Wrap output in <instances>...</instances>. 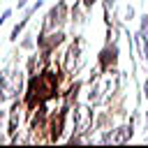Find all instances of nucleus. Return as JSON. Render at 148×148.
I'll return each mask as SVG.
<instances>
[{
    "label": "nucleus",
    "instance_id": "nucleus-14",
    "mask_svg": "<svg viewBox=\"0 0 148 148\" xmlns=\"http://www.w3.org/2000/svg\"><path fill=\"white\" fill-rule=\"evenodd\" d=\"M143 130H146V139H148V111H146V118H143Z\"/></svg>",
    "mask_w": 148,
    "mask_h": 148
},
{
    "label": "nucleus",
    "instance_id": "nucleus-5",
    "mask_svg": "<svg viewBox=\"0 0 148 148\" xmlns=\"http://www.w3.org/2000/svg\"><path fill=\"white\" fill-rule=\"evenodd\" d=\"M134 123H136V113L130 118V123L116 127V130H113V143H127V141L134 136Z\"/></svg>",
    "mask_w": 148,
    "mask_h": 148
},
{
    "label": "nucleus",
    "instance_id": "nucleus-8",
    "mask_svg": "<svg viewBox=\"0 0 148 148\" xmlns=\"http://www.w3.org/2000/svg\"><path fill=\"white\" fill-rule=\"evenodd\" d=\"M79 56H81V39H74V44L69 46V51L65 56V72H72V65L79 60Z\"/></svg>",
    "mask_w": 148,
    "mask_h": 148
},
{
    "label": "nucleus",
    "instance_id": "nucleus-10",
    "mask_svg": "<svg viewBox=\"0 0 148 148\" xmlns=\"http://www.w3.org/2000/svg\"><path fill=\"white\" fill-rule=\"evenodd\" d=\"M35 46V39H32V35H28L23 42H21V49H32Z\"/></svg>",
    "mask_w": 148,
    "mask_h": 148
},
{
    "label": "nucleus",
    "instance_id": "nucleus-2",
    "mask_svg": "<svg viewBox=\"0 0 148 148\" xmlns=\"http://www.w3.org/2000/svg\"><path fill=\"white\" fill-rule=\"evenodd\" d=\"M118 58H120V49H118V39H109L104 42L102 51L97 53V67L102 74H118L116 67H118Z\"/></svg>",
    "mask_w": 148,
    "mask_h": 148
},
{
    "label": "nucleus",
    "instance_id": "nucleus-6",
    "mask_svg": "<svg viewBox=\"0 0 148 148\" xmlns=\"http://www.w3.org/2000/svg\"><path fill=\"white\" fill-rule=\"evenodd\" d=\"M21 102L18 99H14L12 102V109H9V125H7V132L14 136L16 134V130H18V120H21Z\"/></svg>",
    "mask_w": 148,
    "mask_h": 148
},
{
    "label": "nucleus",
    "instance_id": "nucleus-9",
    "mask_svg": "<svg viewBox=\"0 0 148 148\" xmlns=\"http://www.w3.org/2000/svg\"><path fill=\"white\" fill-rule=\"evenodd\" d=\"M12 14H14V9H12V7H7V9H2V14H0V28L5 25V21H7V18H9Z\"/></svg>",
    "mask_w": 148,
    "mask_h": 148
},
{
    "label": "nucleus",
    "instance_id": "nucleus-3",
    "mask_svg": "<svg viewBox=\"0 0 148 148\" xmlns=\"http://www.w3.org/2000/svg\"><path fill=\"white\" fill-rule=\"evenodd\" d=\"M65 16H67V2L60 0L56 7L49 9V14L44 16V25H42V32H53V30H60L62 23H65Z\"/></svg>",
    "mask_w": 148,
    "mask_h": 148
},
{
    "label": "nucleus",
    "instance_id": "nucleus-12",
    "mask_svg": "<svg viewBox=\"0 0 148 148\" xmlns=\"http://www.w3.org/2000/svg\"><path fill=\"white\" fill-rule=\"evenodd\" d=\"M141 92H143V99L148 102V76H146V81H143V88H141Z\"/></svg>",
    "mask_w": 148,
    "mask_h": 148
},
{
    "label": "nucleus",
    "instance_id": "nucleus-4",
    "mask_svg": "<svg viewBox=\"0 0 148 148\" xmlns=\"http://www.w3.org/2000/svg\"><path fill=\"white\" fill-rule=\"evenodd\" d=\"M42 5H44L42 0H35V2H32V5H30V7L25 9V14H23V18H21V21H18V23H16L14 28H12V35H9V42H16V39H18V35L23 32V28H25V25L30 23V18H32V14H35V12H37V9L42 7Z\"/></svg>",
    "mask_w": 148,
    "mask_h": 148
},
{
    "label": "nucleus",
    "instance_id": "nucleus-13",
    "mask_svg": "<svg viewBox=\"0 0 148 148\" xmlns=\"http://www.w3.org/2000/svg\"><path fill=\"white\" fill-rule=\"evenodd\" d=\"M95 2H97V0H81V5H83V7H86V9H90V7H92V5H95Z\"/></svg>",
    "mask_w": 148,
    "mask_h": 148
},
{
    "label": "nucleus",
    "instance_id": "nucleus-11",
    "mask_svg": "<svg viewBox=\"0 0 148 148\" xmlns=\"http://www.w3.org/2000/svg\"><path fill=\"white\" fill-rule=\"evenodd\" d=\"M132 16H134V7H132V5H127V7H125V21H130Z\"/></svg>",
    "mask_w": 148,
    "mask_h": 148
},
{
    "label": "nucleus",
    "instance_id": "nucleus-1",
    "mask_svg": "<svg viewBox=\"0 0 148 148\" xmlns=\"http://www.w3.org/2000/svg\"><path fill=\"white\" fill-rule=\"evenodd\" d=\"M23 90V72L18 67L9 69L5 67L0 72V102L5 99H16Z\"/></svg>",
    "mask_w": 148,
    "mask_h": 148
},
{
    "label": "nucleus",
    "instance_id": "nucleus-7",
    "mask_svg": "<svg viewBox=\"0 0 148 148\" xmlns=\"http://www.w3.org/2000/svg\"><path fill=\"white\" fill-rule=\"evenodd\" d=\"M132 39H134V46L139 49V56H141L143 62L148 65V35L141 32V30H136V32L132 35Z\"/></svg>",
    "mask_w": 148,
    "mask_h": 148
}]
</instances>
